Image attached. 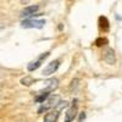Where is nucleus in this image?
<instances>
[{"label": "nucleus", "mask_w": 122, "mask_h": 122, "mask_svg": "<svg viewBox=\"0 0 122 122\" xmlns=\"http://www.w3.org/2000/svg\"><path fill=\"white\" fill-rule=\"evenodd\" d=\"M84 116H86V115H84V112H82V114H81V117H79V122H82V121L84 120Z\"/></svg>", "instance_id": "13"}, {"label": "nucleus", "mask_w": 122, "mask_h": 122, "mask_svg": "<svg viewBox=\"0 0 122 122\" xmlns=\"http://www.w3.org/2000/svg\"><path fill=\"white\" fill-rule=\"evenodd\" d=\"M95 44H97L98 46H104V45L107 44V39H106V38H98V39L95 40Z\"/></svg>", "instance_id": "12"}, {"label": "nucleus", "mask_w": 122, "mask_h": 122, "mask_svg": "<svg viewBox=\"0 0 122 122\" xmlns=\"http://www.w3.org/2000/svg\"><path fill=\"white\" fill-rule=\"evenodd\" d=\"M67 105H68L67 101H60V103L55 106V109H54L53 111H50L49 114L45 115L43 122H56V120H57V117H59V114H60V111L62 110L64 107H66Z\"/></svg>", "instance_id": "1"}, {"label": "nucleus", "mask_w": 122, "mask_h": 122, "mask_svg": "<svg viewBox=\"0 0 122 122\" xmlns=\"http://www.w3.org/2000/svg\"><path fill=\"white\" fill-rule=\"evenodd\" d=\"M38 6L37 5H33V6H27V7H25L22 11H21V14H20V16L21 17H28V16H30V15H34V12H37L38 11Z\"/></svg>", "instance_id": "7"}, {"label": "nucleus", "mask_w": 122, "mask_h": 122, "mask_svg": "<svg viewBox=\"0 0 122 122\" xmlns=\"http://www.w3.org/2000/svg\"><path fill=\"white\" fill-rule=\"evenodd\" d=\"M99 27L100 29H103L104 32H106V30L109 29V21H107V18L106 17H99Z\"/></svg>", "instance_id": "9"}, {"label": "nucleus", "mask_w": 122, "mask_h": 122, "mask_svg": "<svg viewBox=\"0 0 122 122\" xmlns=\"http://www.w3.org/2000/svg\"><path fill=\"white\" fill-rule=\"evenodd\" d=\"M45 25V20H26L22 21V27L23 28H43Z\"/></svg>", "instance_id": "3"}, {"label": "nucleus", "mask_w": 122, "mask_h": 122, "mask_svg": "<svg viewBox=\"0 0 122 122\" xmlns=\"http://www.w3.org/2000/svg\"><path fill=\"white\" fill-rule=\"evenodd\" d=\"M49 56V53H44L42 56H39V59L38 60H36V61H32V62H29L28 64V66H27V68H28V71H34V70H37L40 65H42V62Z\"/></svg>", "instance_id": "5"}, {"label": "nucleus", "mask_w": 122, "mask_h": 122, "mask_svg": "<svg viewBox=\"0 0 122 122\" xmlns=\"http://www.w3.org/2000/svg\"><path fill=\"white\" fill-rule=\"evenodd\" d=\"M77 110H78V106H77V100L75 99L73 100V104L67 111H66V115H65V122H72L76 116H77Z\"/></svg>", "instance_id": "4"}, {"label": "nucleus", "mask_w": 122, "mask_h": 122, "mask_svg": "<svg viewBox=\"0 0 122 122\" xmlns=\"http://www.w3.org/2000/svg\"><path fill=\"white\" fill-rule=\"evenodd\" d=\"M33 82H34V79H33L32 77H25V78L21 79V83H22L23 86H30Z\"/></svg>", "instance_id": "11"}, {"label": "nucleus", "mask_w": 122, "mask_h": 122, "mask_svg": "<svg viewBox=\"0 0 122 122\" xmlns=\"http://www.w3.org/2000/svg\"><path fill=\"white\" fill-rule=\"evenodd\" d=\"M104 60L106 61L107 64H110V65L115 64V51H114L112 49H107L106 51H105V54H104Z\"/></svg>", "instance_id": "8"}, {"label": "nucleus", "mask_w": 122, "mask_h": 122, "mask_svg": "<svg viewBox=\"0 0 122 122\" xmlns=\"http://www.w3.org/2000/svg\"><path fill=\"white\" fill-rule=\"evenodd\" d=\"M60 103V97H54V98H50L48 101H45V103L42 105V106H40L39 109H38V112L39 114H42L43 112V111H46V110H49V109H54L57 104Z\"/></svg>", "instance_id": "2"}, {"label": "nucleus", "mask_w": 122, "mask_h": 122, "mask_svg": "<svg viewBox=\"0 0 122 122\" xmlns=\"http://www.w3.org/2000/svg\"><path fill=\"white\" fill-rule=\"evenodd\" d=\"M49 97V92H44V93H40V95H37L36 97V101L38 103H44L45 99Z\"/></svg>", "instance_id": "10"}, {"label": "nucleus", "mask_w": 122, "mask_h": 122, "mask_svg": "<svg viewBox=\"0 0 122 122\" xmlns=\"http://www.w3.org/2000/svg\"><path fill=\"white\" fill-rule=\"evenodd\" d=\"M59 60H55V61H51L45 68H44V71H43V75L44 76H50L51 73H54L55 71L57 70V67H59Z\"/></svg>", "instance_id": "6"}]
</instances>
